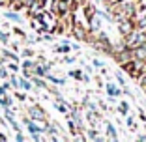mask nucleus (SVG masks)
<instances>
[{
  "label": "nucleus",
  "mask_w": 146,
  "mask_h": 142,
  "mask_svg": "<svg viewBox=\"0 0 146 142\" xmlns=\"http://www.w3.org/2000/svg\"><path fill=\"white\" fill-rule=\"evenodd\" d=\"M28 116H30L32 120H36V122H45V112H43V108H39L38 105H34V107L28 108Z\"/></svg>",
  "instance_id": "1"
},
{
  "label": "nucleus",
  "mask_w": 146,
  "mask_h": 142,
  "mask_svg": "<svg viewBox=\"0 0 146 142\" xmlns=\"http://www.w3.org/2000/svg\"><path fill=\"white\" fill-rule=\"evenodd\" d=\"M82 11H84V17L86 21H88V24H90L92 21H94V15H96V9L92 4H82Z\"/></svg>",
  "instance_id": "2"
},
{
  "label": "nucleus",
  "mask_w": 146,
  "mask_h": 142,
  "mask_svg": "<svg viewBox=\"0 0 146 142\" xmlns=\"http://www.w3.org/2000/svg\"><path fill=\"white\" fill-rule=\"evenodd\" d=\"M47 73H49V65H38L36 64V67H34V75L36 77H45Z\"/></svg>",
  "instance_id": "3"
},
{
  "label": "nucleus",
  "mask_w": 146,
  "mask_h": 142,
  "mask_svg": "<svg viewBox=\"0 0 146 142\" xmlns=\"http://www.w3.org/2000/svg\"><path fill=\"white\" fill-rule=\"evenodd\" d=\"M107 133H109V138L118 140V133H116V129H114V125H112V124H107Z\"/></svg>",
  "instance_id": "4"
},
{
  "label": "nucleus",
  "mask_w": 146,
  "mask_h": 142,
  "mask_svg": "<svg viewBox=\"0 0 146 142\" xmlns=\"http://www.w3.org/2000/svg\"><path fill=\"white\" fill-rule=\"evenodd\" d=\"M19 88H23V90H26V92H30L32 90V82L26 81V79H21V81H19Z\"/></svg>",
  "instance_id": "5"
},
{
  "label": "nucleus",
  "mask_w": 146,
  "mask_h": 142,
  "mask_svg": "<svg viewBox=\"0 0 146 142\" xmlns=\"http://www.w3.org/2000/svg\"><path fill=\"white\" fill-rule=\"evenodd\" d=\"M86 138H90V140H103V137H99L96 129H90V131H88V133H86Z\"/></svg>",
  "instance_id": "6"
},
{
  "label": "nucleus",
  "mask_w": 146,
  "mask_h": 142,
  "mask_svg": "<svg viewBox=\"0 0 146 142\" xmlns=\"http://www.w3.org/2000/svg\"><path fill=\"white\" fill-rule=\"evenodd\" d=\"M120 88H116L114 86V84H107V94L109 95H112V97H114V95H118V94H120Z\"/></svg>",
  "instance_id": "7"
},
{
  "label": "nucleus",
  "mask_w": 146,
  "mask_h": 142,
  "mask_svg": "<svg viewBox=\"0 0 146 142\" xmlns=\"http://www.w3.org/2000/svg\"><path fill=\"white\" fill-rule=\"evenodd\" d=\"M8 19H11V21H15V22H23V19H21V15H17L15 11H8V13H4Z\"/></svg>",
  "instance_id": "8"
},
{
  "label": "nucleus",
  "mask_w": 146,
  "mask_h": 142,
  "mask_svg": "<svg viewBox=\"0 0 146 142\" xmlns=\"http://www.w3.org/2000/svg\"><path fill=\"white\" fill-rule=\"evenodd\" d=\"M82 71H79V69H75V71H71V73H69V77H75L77 79V81H84V77H82Z\"/></svg>",
  "instance_id": "9"
},
{
  "label": "nucleus",
  "mask_w": 146,
  "mask_h": 142,
  "mask_svg": "<svg viewBox=\"0 0 146 142\" xmlns=\"http://www.w3.org/2000/svg\"><path fill=\"white\" fill-rule=\"evenodd\" d=\"M32 82H34V84H36V86H38V88H47V84H45V82H43L41 81V79H32Z\"/></svg>",
  "instance_id": "10"
},
{
  "label": "nucleus",
  "mask_w": 146,
  "mask_h": 142,
  "mask_svg": "<svg viewBox=\"0 0 146 142\" xmlns=\"http://www.w3.org/2000/svg\"><path fill=\"white\" fill-rule=\"evenodd\" d=\"M118 112H120V114H127V103H120L118 105Z\"/></svg>",
  "instance_id": "11"
},
{
  "label": "nucleus",
  "mask_w": 146,
  "mask_h": 142,
  "mask_svg": "<svg viewBox=\"0 0 146 142\" xmlns=\"http://www.w3.org/2000/svg\"><path fill=\"white\" fill-rule=\"evenodd\" d=\"M0 41L6 43V45H8V41H9V36L6 34V32H2V30H0Z\"/></svg>",
  "instance_id": "12"
},
{
  "label": "nucleus",
  "mask_w": 146,
  "mask_h": 142,
  "mask_svg": "<svg viewBox=\"0 0 146 142\" xmlns=\"http://www.w3.org/2000/svg\"><path fill=\"white\" fill-rule=\"evenodd\" d=\"M0 105H2V107H9V105H11V99H8V97H0Z\"/></svg>",
  "instance_id": "13"
},
{
  "label": "nucleus",
  "mask_w": 146,
  "mask_h": 142,
  "mask_svg": "<svg viewBox=\"0 0 146 142\" xmlns=\"http://www.w3.org/2000/svg\"><path fill=\"white\" fill-rule=\"evenodd\" d=\"M9 84H11L13 88H19V81L15 77H9Z\"/></svg>",
  "instance_id": "14"
},
{
  "label": "nucleus",
  "mask_w": 146,
  "mask_h": 142,
  "mask_svg": "<svg viewBox=\"0 0 146 142\" xmlns=\"http://www.w3.org/2000/svg\"><path fill=\"white\" fill-rule=\"evenodd\" d=\"M56 51H58V52H68L69 47H68V45H62V47H56Z\"/></svg>",
  "instance_id": "15"
},
{
  "label": "nucleus",
  "mask_w": 146,
  "mask_h": 142,
  "mask_svg": "<svg viewBox=\"0 0 146 142\" xmlns=\"http://www.w3.org/2000/svg\"><path fill=\"white\" fill-rule=\"evenodd\" d=\"M116 79H118V82H120L122 86H124V84H125V81H124V77H122V75H120V73H116Z\"/></svg>",
  "instance_id": "16"
},
{
  "label": "nucleus",
  "mask_w": 146,
  "mask_h": 142,
  "mask_svg": "<svg viewBox=\"0 0 146 142\" xmlns=\"http://www.w3.org/2000/svg\"><path fill=\"white\" fill-rule=\"evenodd\" d=\"M15 140H19V142H23V140H25V137L21 135V131H17V137H15Z\"/></svg>",
  "instance_id": "17"
},
{
  "label": "nucleus",
  "mask_w": 146,
  "mask_h": 142,
  "mask_svg": "<svg viewBox=\"0 0 146 142\" xmlns=\"http://www.w3.org/2000/svg\"><path fill=\"white\" fill-rule=\"evenodd\" d=\"M6 92H8V90H6V86H0V97H4Z\"/></svg>",
  "instance_id": "18"
},
{
  "label": "nucleus",
  "mask_w": 146,
  "mask_h": 142,
  "mask_svg": "<svg viewBox=\"0 0 146 142\" xmlns=\"http://www.w3.org/2000/svg\"><path fill=\"white\" fill-rule=\"evenodd\" d=\"M75 2H79V4H84L86 0H75Z\"/></svg>",
  "instance_id": "19"
},
{
  "label": "nucleus",
  "mask_w": 146,
  "mask_h": 142,
  "mask_svg": "<svg viewBox=\"0 0 146 142\" xmlns=\"http://www.w3.org/2000/svg\"><path fill=\"white\" fill-rule=\"evenodd\" d=\"M6 4V0H0V6H4Z\"/></svg>",
  "instance_id": "20"
},
{
  "label": "nucleus",
  "mask_w": 146,
  "mask_h": 142,
  "mask_svg": "<svg viewBox=\"0 0 146 142\" xmlns=\"http://www.w3.org/2000/svg\"><path fill=\"white\" fill-rule=\"evenodd\" d=\"M94 2H99V0H94Z\"/></svg>",
  "instance_id": "21"
}]
</instances>
